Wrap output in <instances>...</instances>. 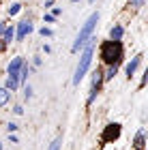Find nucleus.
<instances>
[{"label": "nucleus", "instance_id": "1", "mask_svg": "<svg viewBox=\"0 0 148 150\" xmlns=\"http://www.w3.org/2000/svg\"><path fill=\"white\" fill-rule=\"evenodd\" d=\"M120 58H123V45H120V41H105L103 45H101V60H103L105 64H118Z\"/></svg>", "mask_w": 148, "mask_h": 150}, {"label": "nucleus", "instance_id": "2", "mask_svg": "<svg viewBox=\"0 0 148 150\" xmlns=\"http://www.w3.org/2000/svg\"><path fill=\"white\" fill-rule=\"evenodd\" d=\"M99 22V13H92V15L86 19V24L82 26V30H79V35L75 39V43H73V52H77L79 47H84L86 43H88V39L92 37V30H95V26Z\"/></svg>", "mask_w": 148, "mask_h": 150}, {"label": "nucleus", "instance_id": "3", "mask_svg": "<svg viewBox=\"0 0 148 150\" xmlns=\"http://www.w3.org/2000/svg\"><path fill=\"white\" fill-rule=\"evenodd\" d=\"M92 54H95V45H88L82 54V60H79L77 69H75V77H73V84H79L82 81V77L86 75V71H88L90 67V60H92Z\"/></svg>", "mask_w": 148, "mask_h": 150}, {"label": "nucleus", "instance_id": "4", "mask_svg": "<svg viewBox=\"0 0 148 150\" xmlns=\"http://www.w3.org/2000/svg\"><path fill=\"white\" fill-rule=\"evenodd\" d=\"M32 32V22L30 19H24V22H19V26H17V41H24V37L26 35H30Z\"/></svg>", "mask_w": 148, "mask_h": 150}, {"label": "nucleus", "instance_id": "5", "mask_svg": "<svg viewBox=\"0 0 148 150\" xmlns=\"http://www.w3.org/2000/svg\"><path fill=\"white\" fill-rule=\"evenodd\" d=\"M120 135V125H107V129H105V133H103V142H110V139H116Z\"/></svg>", "mask_w": 148, "mask_h": 150}, {"label": "nucleus", "instance_id": "6", "mask_svg": "<svg viewBox=\"0 0 148 150\" xmlns=\"http://www.w3.org/2000/svg\"><path fill=\"white\" fill-rule=\"evenodd\" d=\"M140 62H142V56H135V58H133L129 64H127V69H125V71H127V75H129V77H131L133 73H135V69L140 67Z\"/></svg>", "mask_w": 148, "mask_h": 150}, {"label": "nucleus", "instance_id": "7", "mask_svg": "<svg viewBox=\"0 0 148 150\" xmlns=\"http://www.w3.org/2000/svg\"><path fill=\"white\" fill-rule=\"evenodd\" d=\"M123 26H114V28L110 30V37L114 39V41H120V39H123Z\"/></svg>", "mask_w": 148, "mask_h": 150}, {"label": "nucleus", "instance_id": "8", "mask_svg": "<svg viewBox=\"0 0 148 150\" xmlns=\"http://www.w3.org/2000/svg\"><path fill=\"white\" fill-rule=\"evenodd\" d=\"M135 148H137V150L144 148V129H140L137 135H135Z\"/></svg>", "mask_w": 148, "mask_h": 150}, {"label": "nucleus", "instance_id": "9", "mask_svg": "<svg viewBox=\"0 0 148 150\" xmlns=\"http://www.w3.org/2000/svg\"><path fill=\"white\" fill-rule=\"evenodd\" d=\"M13 37H15V28L9 26V28H4V43H11Z\"/></svg>", "mask_w": 148, "mask_h": 150}, {"label": "nucleus", "instance_id": "10", "mask_svg": "<svg viewBox=\"0 0 148 150\" xmlns=\"http://www.w3.org/2000/svg\"><path fill=\"white\" fill-rule=\"evenodd\" d=\"M9 97H11L9 88H0V105H4L6 101H9Z\"/></svg>", "mask_w": 148, "mask_h": 150}, {"label": "nucleus", "instance_id": "11", "mask_svg": "<svg viewBox=\"0 0 148 150\" xmlns=\"http://www.w3.org/2000/svg\"><path fill=\"white\" fill-rule=\"evenodd\" d=\"M101 75H103V73H101L99 69H97L95 73H92V86H95V88H99V84H101V79H103V77H101Z\"/></svg>", "mask_w": 148, "mask_h": 150}, {"label": "nucleus", "instance_id": "12", "mask_svg": "<svg viewBox=\"0 0 148 150\" xmlns=\"http://www.w3.org/2000/svg\"><path fill=\"white\" fill-rule=\"evenodd\" d=\"M60 144H62V139H60V137H56V139L52 142V146H50V150H60Z\"/></svg>", "mask_w": 148, "mask_h": 150}, {"label": "nucleus", "instance_id": "13", "mask_svg": "<svg viewBox=\"0 0 148 150\" xmlns=\"http://www.w3.org/2000/svg\"><path fill=\"white\" fill-rule=\"evenodd\" d=\"M19 9H22L19 4H11V6H9V15H17V13H19Z\"/></svg>", "mask_w": 148, "mask_h": 150}, {"label": "nucleus", "instance_id": "14", "mask_svg": "<svg viewBox=\"0 0 148 150\" xmlns=\"http://www.w3.org/2000/svg\"><path fill=\"white\" fill-rule=\"evenodd\" d=\"M114 75H116V64H112V67H110V71H107V75H105V79H112Z\"/></svg>", "mask_w": 148, "mask_h": 150}, {"label": "nucleus", "instance_id": "15", "mask_svg": "<svg viewBox=\"0 0 148 150\" xmlns=\"http://www.w3.org/2000/svg\"><path fill=\"white\" fill-rule=\"evenodd\" d=\"M24 97H26V99H30V97H32V88H30V86H26V88H24Z\"/></svg>", "mask_w": 148, "mask_h": 150}, {"label": "nucleus", "instance_id": "16", "mask_svg": "<svg viewBox=\"0 0 148 150\" xmlns=\"http://www.w3.org/2000/svg\"><path fill=\"white\" fill-rule=\"evenodd\" d=\"M144 2H146V0H131V6H137V9H140V6H144Z\"/></svg>", "mask_w": 148, "mask_h": 150}, {"label": "nucleus", "instance_id": "17", "mask_svg": "<svg viewBox=\"0 0 148 150\" xmlns=\"http://www.w3.org/2000/svg\"><path fill=\"white\" fill-rule=\"evenodd\" d=\"M41 37H52V30L50 28H41Z\"/></svg>", "mask_w": 148, "mask_h": 150}, {"label": "nucleus", "instance_id": "18", "mask_svg": "<svg viewBox=\"0 0 148 150\" xmlns=\"http://www.w3.org/2000/svg\"><path fill=\"white\" fill-rule=\"evenodd\" d=\"M54 19H56V17H54V15H52V13H47V15H45V22H47V24H52V22H54Z\"/></svg>", "mask_w": 148, "mask_h": 150}, {"label": "nucleus", "instance_id": "19", "mask_svg": "<svg viewBox=\"0 0 148 150\" xmlns=\"http://www.w3.org/2000/svg\"><path fill=\"white\" fill-rule=\"evenodd\" d=\"M6 129H9V133H11V131H17V125H15V122H11V125L6 127Z\"/></svg>", "mask_w": 148, "mask_h": 150}, {"label": "nucleus", "instance_id": "20", "mask_svg": "<svg viewBox=\"0 0 148 150\" xmlns=\"http://www.w3.org/2000/svg\"><path fill=\"white\" fill-rule=\"evenodd\" d=\"M13 112H15V114H24V107L22 105H15V110H13Z\"/></svg>", "mask_w": 148, "mask_h": 150}, {"label": "nucleus", "instance_id": "21", "mask_svg": "<svg viewBox=\"0 0 148 150\" xmlns=\"http://www.w3.org/2000/svg\"><path fill=\"white\" fill-rule=\"evenodd\" d=\"M4 28H6V26H4L2 22H0V32H4Z\"/></svg>", "mask_w": 148, "mask_h": 150}, {"label": "nucleus", "instance_id": "22", "mask_svg": "<svg viewBox=\"0 0 148 150\" xmlns=\"http://www.w3.org/2000/svg\"><path fill=\"white\" fill-rule=\"evenodd\" d=\"M71 2H77V0H71Z\"/></svg>", "mask_w": 148, "mask_h": 150}, {"label": "nucleus", "instance_id": "23", "mask_svg": "<svg viewBox=\"0 0 148 150\" xmlns=\"http://www.w3.org/2000/svg\"><path fill=\"white\" fill-rule=\"evenodd\" d=\"M90 2H95V0H90Z\"/></svg>", "mask_w": 148, "mask_h": 150}]
</instances>
